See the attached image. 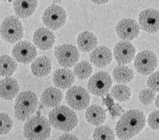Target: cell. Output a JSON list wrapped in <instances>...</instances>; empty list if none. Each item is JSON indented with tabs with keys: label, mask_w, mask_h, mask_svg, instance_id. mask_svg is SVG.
I'll list each match as a JSON object with an SVG mask.
<instances>
[{
	"label": "cell",
	"mask_w": 159,
	"mask_h": 140,
	"mask_svg": "<svg viewBox=\"0 0 159 140\" xmlns=\"http://www.w3.org/2000/svg\"><path fill=\"white\" fill-rule=\"evenodd\" d=\"M49 121L51 127L60 131L69 132L78 124V118L73 111L65 105H58L49 113Z\"/></svg>",
	"instance_id": "obj_1"
},
{
	"label": "cell",
	"mask_w": 159,
	"mask_h": 140,
	"mask_svg": "<svg viewBox=\"0 0 159 140\" xmlns=\"http://www.w3.org/2000/svg\"><path fill=\"white\" fill-rule=\"evenodd\" d=\"M50 134L51 125L43 116H31L24 126V137L26 139H48Z\"/></svg>",
	"instance_id": "obj_2"
},
{
	"label": "cell",
	"mask_w": 159,
	"mask_h": 140,
	"mask_svg": "<svg viewBox=\"0 0 159 140\" xmlns=\"http://www.w3.org/2000/svg\"><path fill=\"white\" fill-rule=\"evenodd\" d=\"M39 100L32 91H25L18 93L15 103V116L18 120L25 121L37 111Z\"/></svg>",
	"instance_id": "obj_3"
},
{
	"label": "cell",
	"mask_w": 159,
	"mask_h": 140,
	"mask_svg": "<svg viewBox=\"0 0 159 140\" xmlns=\"http://www.w3.org/2000/svg\"><path fill=\"white\" fill-rule=\"evenodd\" d=\"M1 39L11 44L16 43L24 38V27L16 16L6 17L0 25Z\"/></svg>",
	"instance_id": "obj_4"
},
{
	"label": "cell",
	"mask_w": 159,
	"mask_h": 140,
	"mask_svg": "<svg viewBox=\"0 0 159 140\" xmlns=\"http://www.w3.org/2000/svg\"><path fill=\"white\" fill-rule=\"evenodd\" d=\"M42 20L47 28L51 31H58L66 25L67 12L59 5H51L43 12Z\"/></svg>",
	"instance_id": "obj_5"
},
{
	"label": "cell",
	"mask_w": 159,
	"mask_h": 140,
	"mask_svg": "<svg viewBox=\"0 0 159 140\" xmlns=\"http://www.w3.org/2000/svg\"><path fill=\"white\" fill-rule=\"evenodd\" d=\"M111 85V76L105 71H100L91 75L87 83V90L94 96L103 97L108 94Z\"/></svg>",
	"instance_id": "obj_6"
},
{
	"label": "cell",
	"mask_w": 159,
	"mask_h": 140,
	"mask_svg": "<svg viewBox=\"0 0 159 140\" xmlns=\"http://www.w3.org/2000/svg\"><path fill=\"white\" fill-rule=\"evenodd\" d=\"M66 101L69 107L74 111H84L89 106L90 93L79 85L71 86L67 92Z\"/></svg>",
	"instance_id": "obj_7"
},
{
	"label": "cell",
	"mask_w": 159,
	"mask_h": 140,
	"mask_svg": "<svg viewBox=\"0 0 159 140\" xmlns=\"http://www.w3.org/2000/svg\"><path fill=\"white\" fill-rule=\"evenodd\" d=\"M55 57L63 67H72L78 62L80 54L78 49L72 44H62L55 48Z\"/></svg>",
	"instance_id": "obj_8"
},
{
	"label": "cell",
	"mask_w": 159,
	"mask_h": 140,
	"mask_svg": "<svg viewBox=\"0 0 159 140\" xmlns=\"http://www.w3.org/2000/svg\"><path fill=\"white\" fill-rule=\"evenodd\" d=\"M134 66L139 74L148 75L155 71L158 60L156 54L150 50H142L134 58Z\"/></svg>",
	"instance_id": "obj_9"
},
{
	"label": "cell",
	"mask_w": 159,
	"mask_h": 140,
	"mask_svg": "<svg viewBox=\"0 0 159 140\" xmlns=\"http://www.w3.org/2000/svg\"><path fill=\"white\" fill-rule=\"evenodd\" d=\"M120 120H121L129 128L134 137L142 131L147 123V119L144 112L136 109L124 112Z\"/></svg>",
	"instance_id": "obj_10"
},
{
	"label": "cell",
	"mask_w": 159,
	"mask_h": 140,
	"mask_svg": "<svg viewBox=\"0 0 159 140\" xmlns=\"http://www.w3.org/2000/svg\"><path fill=\"white\" fill-rule=\"evenodd\" d=\"M12 56L17 62L22 64H29L36 58L37 50L35 45L30 41H20L13 47Z\"/></svg>",
	"instance_id": "obj_11"
},
{
	"label": "cell",
	"mask_w": 159,
	"mask_h": 140,
	"mask_svg": "<svg viewBox=\"0 0 159 140\" xmlns=\"http://www.w3.org/2000/svg\"><path fill=\"white\" fill-rule=\"evenodd\" d=\"M118 37L122 41H133L140 34V26L134 19H123L115 27Z\"/></svg>",
	"instance_id": "obj_12"
},
{
	"label": "cell",
	"mask_w": 159,
	"mask_h": 140,
	"mask_svg": "<svg viewBox=\"0 0 159 140\" xmlns=\"http://www.w3.org/2000/svg\"><path fill=\"white\" fill-rule=\"evenodd\" d=\"M139 25L140 29L148 33L159 32V11L148 8L143 10L139 15Z\"/></svg>",
	"instance_id": "obj_13"
},
{
	"label": "cell",
	"mask_w": 159,
	"mask_h": 140,
	"mask_svg": "<svg viewBox=\"0 0 159 140\" xmlns=\"http://www.w3.org/2000/svg\"><path fill=\"white\" fill-rule=\"evenodd\" d=\"M136 49L129 41L118 42L113 48V56L119 65L129 64L135 58Z\"/></svg>",
	"instance_id": "obj_14"
},
{
	"label": "cell",
	"mask_w": 159,
	"mask_h": 140,
	"mask_svg": "<svg viewBox=\"0 0 159 140\" xmlns=\"http://www.w3.org/2000/svg\"><path fill=\"white\" fill-rule=\"evenodd\" d=\"M34 44L41 50H48L53 47L56 41V36L49 28H39L33 36Z\"/></svg>",
	"instance_id": "obj_15"
},
{
	"label": "cell",
	"mask_w": 159,
	"mask_h": 140,
	"mask_svg": "<svg viewBox=\"0 0 159 140\" xmlns=\"http://www.w3.org/2000/svg\"><path fill=\"white\" fill-rule=\"evenodd\" d=\"M90 61L96 67H105L112 61V52L105 46L96 47L90 53Z\"/></svg>",
	"instance_id": "obj_16"
},
{
	"label": "cell",
	"mask_w": 159,
	"mask_h": 140,
	"mask_svg": "<svg viewBox=\"0 0 159 140\" xmlns=\"http://www.w3.org/2000/svg\"><path fill=\"white\" fill-rule=\"evenodd\" d=\"M38 7V0H14L13 9L18 18L31 17Z\"/></svg>",
	"instance_id": "obj_17"
},
{
	"label": "cell",
	"mask_w": 159,
	"mask_h": 140,
	"mask_svg": "<svg viewBox=\"0 0 159 140\" xmlns=\"http://www.w3.org/2000/svg\"><path fill=\"white\" fill-rule=\"evenodd\" d=\"M19 91L20 86L16 79L11 76H6L4 79L0 80V98L11 101L16 97Z\"/></svg>",
	"instance_id": "obj_18"
},
{
	"label": "cell",
	"mask_w": 159,
	"mask_h": 140,
	"mask_svg": "<svg viewBox=\"0 0 159 140\" xmlns=\"http://www.w3.org/2000/svg\"><path fill=\"white\" fill-rule=\"evenodd\" d=\"M55 86L59 89H67L75 82V75L67 67L57 69L52 77Z\"/></svg>",
	"instance_id": "obj_19"
},
{
	"label": "cell",
	"mask_w": 159,
	"mask_h": 140,
	"mask_svg": "<svg viewBox=\"0 0 159 140\" xmlns=\"http://www.w3.org/2000/svg\"><path fill=\"white\" fill-rule=\"evenodd\" d=\"M63 93L58 87H48L42 92L41 96L42 103L47 108H55L61 103Z\"/></svg>",
	"instance_id": "obj_20"
},
{
	"label": "cell",
	"mask_w": 159,
	"mask_h": 140,
	"mask_svg": "<svg viewBox=\"0 0 159 140\" xmlns=\"http://www.w3.org/2000/svg\"><path fill=\"white\" fill-rule=\"evenodd\" d=\"M76 44L78 50L84 53H88L93 50L98 44L97 37L89 31H84L78 34Z\"/></svg>",
	"instance_id": "obj_21"
},
{
	"label": "cell",
	"mask_w": 159,
	"mask_h": 140,
	"mask_svg": "<svg viewBox=\"0 0 159 140\" xmlns=\"http://www.w3.org/2000/svg\"><path fill=\"white\" fill-rule=\"evenodd\" d=\"M84 117L88 123L97 127L105 122L106 120V111L103 108L99 105H91L85 109Z\"/></svg>",
	"instance_id": "obj_22"
},
{
	"label": "cell",
	"mask_w": 159,
	"mask_h": 140,
	"mask_svg": "<svg viewBox=\"0 0 159 140\" xmlns=\"http://www.w3.org/2000/svg\"><path fill=\"white\" fill-rule=\"evenodd\" d=\"M52 67L51 60L47 56H42L35 58L32 62L31 70L36 77H45L50 74Z\"/></svg>",
	"instance_id": "obj_23"
},
{
	"label": "cell",
	"mask_w": 159,
	"mask_h": 140,
	"mask_svg": "<svg viewBox=\"0 0 159 140\" xmlns=\"http://www.w3.org/2000/svg\"><path fill=\"white\" fill-rule=\"evenodd\" d=\"M112 77L118 84H128L133 80L134 72L129 66L119 65L113 69Z\"/></svg>",
	"instance_id": "obj_24"
},
{
	"label": "cell",
	"mask_w": 159,
	"mask_h": 140,
	"mask_svg": "<svg viewBox=\"0 0 159 140\" xmlns=\"http://www.w3.org/2000/svg\"><path fill=\"white\" fill-rule=\"evenodd\" d=\"M17 61L8 55L0 56V76H11L17 70Z\"/></svg>",
	"instance_id": "obj_25"
},
{
	"label": "cell",
	"mask_w": 159,
	"mask_h": 140,
	"mask_svg": "<svg viewBox=\"0 0 159 140\" xmlns=\"http://www.w3.org/2000/svg\"><path fill=\"white\" fill-rule=\"evenodd\" d=\"M131 89L126 84H118L111 88V95L119 102H128L131 98Z\"/></svg>",
	"instance_id": "obj_26"
},
{
	"label": "cell",
	"mask_w": 159,
	"mask_h": 140,
	"mask_svg": "<svg viewBox=\"0 0 159 140\" xmlns=\"http://www.w3.org/2000/svg\"><path fill=\"white\" fill-rule=\"evenodd\" d=\"M73 73L78 79L85 80L89 78L93 74V66L92 64L86 60H83L81 62L76 63L74 66Z\"/></svg>",
	"instance_id": "obj_27"
},
{
	"label": "cell",
	"mask_w": 159,
	"mask_h": 140,
	"mask_svg": "<svg viewBox=\"0 0 159 140\" xmlns=\"http://www.w3.org/2000/svg\"><path fill=\"white\" fill-rule=\"evenodd\" d=\"M92 137L93 139L96 140H113L115 139V133L110 126L100 125L94 129Z\"/></svg>",
	"instance_id": "obj_28"
},
{
	"label": "cell",
	"mask_w": 159,
	"mask_h": 140,
	"mask_svg": "<svg viewBox=\"0 0 159 140\" xmlns=\"http://www.w3.org/2000/svg\"><path fill=\"white\" fill-rule=\"evenodd\" d=\"M13 120L7 113L0 112V136L8 134L13 129Z\"/></svg>",
	"instance_id": "obj_29"
},
{
	"label": "cell",
	"mask_w": 159,
	"mask_h": 140,
	"mask_svg": "<svg viewBox=\"0 0 159 140\" xmlns=\"http://www.w3.org/2000/svg\"><path fill=\"white\" fill-rule=\"evenodd\" d=\"M115 134L116 137L120 139H131L132 138H134L133 134L121 120H119L116 124Z\"/></svg>",
	"instance_id": "obj_30"
},
{
	"label": "cell",
	"mask_w": 159,
	"mask_h": 140,
	"mask_svg": "<svg viewBox=\"0 0 159 140\" xmlns=\"http://www.w3.org/2000/svg\"><path fill=\"white\" fill-rule=\"evenodd\" d=\"M157 97V93L155 91H153L150 88L148 89H143L139 92V99L140 101V102L143 103L144 105H151Z\"/></svg>",
	"instance_id": "obj_31"
},
{
	"label": "cell",
	"mask_w": 159,
	"mask_h": 140,
	"mask_svg": "<svg viewBox=\"0 0 159 140\" xmlns=\"http://www.w3.org/2000/svg\"><path fill=\"white\" fill-rule=\"evenodd\" d=\"M147 84L148 88H150L156 93H159V71L153 72L149 75V77L147 81Z\"/></svg>",
	"instance_id": "obj_32"
},
{
	"label": "cell",
	"mask_w": 159,
	"mask_h": 140,
	"mask_svg": "<svg viewBox=\"0 0 159 140\" xmlns=\"http://www.w3.org/2000/svg\"><path fill=\"white\" fill-rule=\"evenodd\" d=\"M148 124L154 130H159V110L152 111L148 118Z\"/></svg>",
	"instance_id": "obj_33"
},
{
	"label": "cell",
	"mask_w": 159,
	"mask_h": 140,
	"mask_svg": "<svg viewBox=\"0 0 159 140\" xmlns=\"http://www.w3.org/2000/svg\"><path fill=\"white\" fill-rule=\"evenodd\" d=\"M59 139H77V138L72 135V134H68V133H65L63 135H61L59 138Z\"/></svg>",
	"instance_id": "obj_34"
},
{
	"label": "cell",
	"mask_w": 159,
	"mask_h": 140,
	"mask_svg": "<svg viewBox=\"0 0 159 140\" xmlns=\"http://www.w3.org/2000/svg\"><path fill=\"white\" fill-rule=\"evenodd\" d=\"M92 3L95 4V5H104L106 3H108L111 0H90Z\"/></svg>",
	"instance_id": "obj_35"
},
{
	"label": "cell",
	"mask_w": 159,
	"mask_h": 140,
	"mask_svg": "<svg viewBox=\"0 0 159 140\" xmlns=\"http://www.w3.org/2000/svg\"><path fill=\"white\" fill-rule=\"evenodd\" d=\"M155 105H156V107L159 110V94L158 95H157V97H156V99H155Z\"/></svg>",
	"instance_id": "obj_36"
},
{
	"label": "cell",
	"mask_w": 159,
	"mask_h": 140,
	"mask_svg": "<svg viewBox=\"0 0 159 140\" xmlns=\"http://www.w3.org/2000/svg\"><path fill=\"white\" fill-rule=\"evenodd\" d=\"M42 1H43V0H42Z\"/></svg>",
	"instance_id": "obj_37"
}]
</instances>
